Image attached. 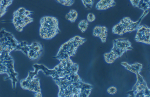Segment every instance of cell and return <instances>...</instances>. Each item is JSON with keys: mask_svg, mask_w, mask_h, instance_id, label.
Wrapping results in <instances>:
<instances>
[{"mask_svg": "<svg viewBox=\"0 0 150 97\" xmlns=\"http://www.w3.org/2000/svg\"><path fill=\"white\" fill-rule=\"evenodd\" d=\"M39 71L52 77L59 88V97H88L93 86L84 82L77 73L79 66L70 59H64L53 69L40 64Z\"/></svg>", "mask_w": 150, "mask_h": 97, "instance_id": "cell-1", "label": "cell"}, {"mask_svg": "<svg viewBox=\"0 0 150 97\" xmlns=\"http://www.w3.org/2000/svg\"><path fill=\"white\" fill-rule=\"evenodd\" d=\"M17 48V44L13 40L0 36V74H8V77L3 79L4 80L11 79L13 89L16 88L18 74L15 71L13 60L9 53L12 51H16Z\"/></svg>", "mask_w": 150, "mask_h": 97, "instance_id": "cell-2", "label": "cell"}, {"mask_svg": "<svg viewBox=\"0 0 150 97\" xmlns=\"http://www.w3.org/2000/svg\"><path fill=\"white\" fill-rule=\"evenodd\" d=\"M121 64L126 69L135 73L137 78L136 82L133 87L132 90L127 93V96L149 97L150 89L143 77L140 74L142 69V64L136 63L130 65L125 62H122Z\"/></svg>", "mask_w": 150, "mask_h": 97, "instance_id": "cell-3", "label": "cell"}, {"mask_svg": "<svg viewBox=\"0 0 150 97\" xmlns=\"http://www.w3.org/2000/svg\"><path fill=\"white\" fill-rule=\"evenodd\" d=\"M86 41L85 38L78 36H74L61 46L56 55L53 58L59 61L70 58L75 55L79 47Z\"/></svg>", "mask_w": 150, "mask_h": 97, "instance_id": "cell-4", "label": "cell"}, {"mask_svg": "<svg viewBox=\"0 0 150 97\" xmlns=\"http://www.w3.org/2000/svg\"><path fill=\"white\" fill-rule=\"evenodd\" d=\"M39 34L42 39L50 40L60 32L57 19L51 16H44L40 21Z\"/></svg>", "mask_w": 150, "mask_h": 97, "instance_id": "cell-5", "label": "cell"}, {"mask_svg": "<svg viewBox=\"0 0 150 97\" xmlns=\"http://www.w3.org/2000/svg\"><path fill=\"white\" fill-rule=\"evenodd\" d=\"M113 46L110 52L104 54L105 62L109 64H112L117 58L121 57L128 51L132 50L131 43L126 38H120L113 40Z\"/></svg>", "mask_w": 150, "mask_h": 97, "instance_id": "cell-6", "label": "cell"}, {"mask_svg": "<svg viewBox=\"0 0 150 97\" xmlns=\"http://www.w3.org/2000/svg\"><path fill=\"white\" fill-rule=\"evenodd\" d=\"M149 10L144 11L139 19L135 22L132 21L129 17L123 18L113 27L112 32L115 34L121 36L126 33H130L136 30L142 20L149 13Z\"/></svg>", "mask_w": 150, "mask_h": 97, "instance_id": "cell-7", "label": "cell"}, {"mask_svg": "<svg viewBox=\"0 0 150 97\" xmlns=\"http://www.w3.org/2000/svg\"><path fill=\"white\" fill-rule=\"evenodd\" d=\"M33 13V12L27 10L23 7L19 8L15 11L12 22L16 30L21 32L24 27L33 22L34 19L29 16Z\"/></svg>", "mask_w": 150, "mask_h": 97, "instance_id": "cell-8", "label": "cell"}, {"mask_svg": "<svg viewBox=\"0 0 150 97\" xmlns=\"http://www.w3.org/2000/svg\"><path fill=\"white\" fill-rule=\"evenodd\" d=\"M21 87L24 89L33 92L35 94V97H42L38 78H26L20 81Z\"/></svg>", "mask_w": 150, "mask_h": 97, "instance_id": "cell-9", "label": "cell"}, {"mask_svg": "<svg viewBox=\"0 0 150 97\" xmlns=\"http://www.w3.org/2000/svg\"><path fill=\"white\" fill-rule=\"evenodd\" d=\"M43 51L42 45L39 42H35L30 45H28L26 55L31 60H37L40 57Z\"/></svg>", "mask_w": 150, "mask_h": 97, "instance_id": "cell-10", "label": "cell"}, {"mask_svg": "<svg viewBox=\"0 0 150 97\" xmlns=\"http://www.w3.org/2000/svg\"><path fill=\"white\" fill-rule=\"evenodd\" d=\"M135 40L147 45L150 44V28L145 25L139 26L137 29Z\"/></svg>", "mask_w": 150, "mask_h": 97, "instance_id": "cell-11", "label": "cell"}, {"mask_svg": "<svg viewBox=\"0 0 150 97\" xmlns=\"http://www.w3.org/2000/svg\"><path fill=\"white\" fill-rule=\"evenodd\" d=\"M108 31L107 27L105 26H96L94 28L93 35L95 37H98L103 43L106 41Z\"/></svg>", "mask_w": 150, "mask_h": 97, "instance_id": "cell-12", "label": "cell"}, {"mask_svg": "<svg viewBox=\"0 0 150 97\" xmlns=\"http://www.w3.org/2000/svg\"><path fill=\"white\" fill-rule=\"evenodd\" d=\"M114 0H100L96 3V8L99 10H105L116 5Z\"/></svg>", "mask_w": 150, "mask_h": 97, "instance_id": "cell-13", "label": "cell"}, {"mask_svg": "<svg viewBox=\"0 0 150 97\" xmlns=\"http://www.w3.org/2000/svg\"><path fill=\"white\" fill-rule=\"evenodd\" d=\"M132 5L134 7L144 11L149 10L150 0H129Z\"/></svg>", "mask_w": 150, "mask_h": 97, "instance_id": "cell-14", "label": "cell"}, {"mask_svg": "<svg viewBox=\"0 0 150 97\" xmlns=\"http://www.w3.org/2000/svg\"><path fill=\"white\" fill-rule=\"evenodd\" d=\"M13 0H0V17L6 13L7 8L12 3Z\"/></svg>", "mask_w": 150, "mask_h": 97, "instance_id": "cell-15", "label": "cell"}, {"mask_svg": "<svg viewBox=\"0 0 150 97\" xmlns=\"http://www.w3.org/2000/svg\"><path fill=\"white\" fill-rule=\"evenodd\" d=\"M78 16V14L77 11L75 10L72 9L66 14L65 18L67 20L74 23L76 21Z\"/></svg>", "mask_w": 150, "mask_h": 97, "instance_id": "cell-16", "label": "cell"}, {"mask_svg": "<svg viewBox=\"0 0 150 97\" xmlns=\"http://www.w3.org/2000/svg\"><path fill=\"white\" fill-rule=\"evenodd\" d=\"M89 25L88 22L86 20L83 19L80 20L78 24V27L81 31L83 33L88 29Z\"/></svg>", "mask_w": 150, "mask_h": 97, "instance_id": "cell-17", "label": "cell"}, {"mask_svg": "<svg viewBox=\"0 0 150 97\" xmlns=\"http://www.w3.org/2000/svg\"><path fill=\"white\" fill-rule=\"evenodd\" d=\"M84 7L89 9L92 8L94 2V0H81Z\"/></svg>", "mask_w": 150, "mask_h": 97, "instance_id": "cell-18", "label": "cell"}, {"mask_svg": "<svg viewBox=\"0 0 150 97\" xmlns=\"http://www.w3.org/2000/svg\"><path fill=\"white\" fill-rule=\"evenodd\" d=\"M74 0H58V2L66 6H72L74 3Z\"/></svg>", "mask_w": 150, "mask_h": 97, "instance_id": "cell-19", "label": "cell"}, {"mask_svg": "<svg viewBox=\"0 0 150 97\" xmlns=\"http://www.w3.org/2000/svg\"><path fill=\"white\" fill-rule=\"evenodd\" d=\"M96 18L95 15L93 13H90L87 15V20L88 22H91L94 21Z\"/></svg>", "mask_w": 150, "mask_h": 97, "instance_id": "cell-20", "label": "cell"}, {"mask_svg": "<svg viewBox=\"0 0 150 97\" xmlns=\"http://www.w3.org/2000/svg\"><path fill=\"white\" fill-rule=\"evenodd\" d=\"M107 91L109 94L113 95L117 93V89L116 87L114 86H111L108 89Z\"/></svg>", "mask_w": 150, "mask_h": 97, "instance_id": "cell-21", "label": "cell"}]
</instances>
